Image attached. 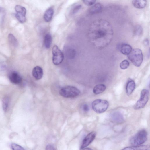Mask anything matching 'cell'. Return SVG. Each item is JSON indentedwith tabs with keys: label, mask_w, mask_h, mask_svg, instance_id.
Returning <instances> with one entry per match:
<instances>
[{
	"label": "cell",
	"mask_w": 150,
	"mask_h": 150,
	"mask_svg": "<svg viewBox=\"0 0 150 150\" xmlns=\"http://www.w3.org/2000/svg\"><path fill=\"white\" fill-rule=\"evenodd\" d=\"M90 30L95 38L110 37L113 34L111 24L107 21L102 19L93 22L91 25Z\"/></svg>",
	"instance_id": "6da1fadb"
},
{
	"label": "cell",
	"mask_w": 150,
	"mask_h": 150,
	"mask_svg": "<svg viewBox=\"0 0 150 150\" xmlns=\"http://www.w3.org/2000/svg\"><path fill=\"white\" fill-rule=\"evenodd\" d=\"M128 57L133 64L137 67L141 65L143 60L142 52L141 50L138 48L132 50L128 55Z\"/></svg>",
	"instance_id": "7a4b0ae2"
},
{
	"label": "cell",
	"mask_w": 150,
	"mask_h": 150,
	"mask_svg": "<svg viewBox=\"0 0 150 150\" xmlns=\"http://www.w3.org/2000/svg\"><path fill=\"white\" fill-rule=\"evenodd\" d=\"M80 93V91L78 89L72 86L63 87L59 91V93L61 96L66 98L76 97L79 96Z\"/></svg>",
	"instance_id": "3957f363"
},
{
	"label": "cell",
	"mask_w": 150,
	"mask_h": 150,
	"mask_svg": "<svg viewBox=\"0 0 150 150\" xmlns=\"http://www.w3.org/2000/svg\"><path fill=\"white\" fill-rule=\"evenodd\" d=\"M147 138V133L145 130L139 131L130 140V143L133 146L140 145L145 142Z\"/></svg>",
	"instance_id": "277c9868"
},
{
	"label": "cell",
	"mask_w": 150,
	"mask_h": 150,
	"mask_svg": "<svg viewBox=\"0 0 150 150\" xmlns=\"http://www.w3.org/2000/svg\"><path fill=\"white\" fill-rule=\"evenodd\" d=\"M109 105V103L107 101L100 99L94 100L92 104L93 110L98 114L102 113L105 112Z\"/></svg>",
	"instance_id": "5b68a950"
},
{
	"label": "cell",
	"mask_w": 150,
	"mask_h": 150,
	"mask_svg": "<svg viewBox=\"0 0 150 150\" xmlns=\"http://www.w3.org/2000/svg\"><path fill=\"white\" fill-rule=\"evenodd\" d=\"M149 98V91L146 89H143L141 93L140 99L135 105L134 108L135 110H138L143 108L148 102Z\"/></svg>",
	"instance_id": "8992f818"
},
{
	"label": "cell",
	"mask_w": 150,
	"mask_h": 150,
	"mask_svg": "<svg viewBox=\"0 0 150 150\" xmlns=\"http://www.w3.org/2000/svg\"><path fill=\"white\" fill-rule=\"evenodd\" d=\"M52 53L53 63L56 65H60L63 62L64 59L63 53L57 46H54L53 47Z\"/></svg>",
	"instance_id": "52a82bcc"
},
{
	"label": "cell",
	"mask_w": 150,
	"mask_h": 150,
	"mask_svg": "<svg viewBox=\"0 0 150 150\" xmlns=\"http://www.w3.org/2000/svg\"><path fill=\"white\" fill-rule=\"evenodd\" d=\"M96 135V133L94 131L88 134L83 140L80 149H83L89 145L95 139Z\"/></svg>",
	"instance_id": "ba28073f"
},
{
	"label": "cell",
	"mask_w": 150,
	"mask_h": 150,
	"mask_svg": "<svg viewBox=\"0 0 150 150\" xmlns=\"http://www.w3.org/2000/svg\"><path fill=\"white\" fill-rule=\"evenodd\" d=\"M9 79L11 83L15 85L20 84L22 81V78L20 75L14 71L10 74Z\"/></svg>",
	"instance_id": "9c48e42d"
},
{
	"label": "cell",
	"mask_w": 150,
	"mask_h": 150,
	"mask_svg": "<svg viewBox=\"0 0 150 150\" xmlns=\"http://www.w3.org/2000/svg\"><path fill=\"white\" fill-rule=\"evenodd\" d=\"M110 118L113 122L117 123H121L124 120L123 115L120 112H117L112 113L110 115Z\"/></svg>",
	"instance_id": "30bf717a"
},
{
	"label": "cell",
	"mask_w": 150,
	"mask_h": 150,
	"mask_svg": "<svg viewBox=\"0 0 150 150\" xmlns=\"http://www.w3.org/2000/svg\"><path fill=\"white\" fill-rule=\"evenodd\" d=\"M103 9V6L102 4L98 3L93 5L89 10V12L91 15L98 14L101 13Z\"/></svg>",
	"instance_id": "8fae6325"
},
{
	"label": "cell",
	"mask_w": 150,
	"mask_h": 150,
	"mask_svg": "<svg viewBox=\"0 0 150 150\" xmlns=\"http://www.w3.org/2000/svg\"><path fill=\"white\" fill-rule=\"evenodd\" d=\"M32 74L36 80L42 79L43 75V71L42 68L39 66L35 67L33 70Z\"/></svg>",
	"instance_id": "7c38bea8"
},
{
	"label": "cell",
	"mask_w": 150,
	"mask_h": 150,
	"mask_svg": "<svg viewBox=\"0 0 150 150\" xmlns=\"http://www.w3.org/2000/svg\"><path fill=\"white\" fill-rule=\"evenodd\" d=\"M132 3L135 8L141 9L146 7L147 2V0H133Z\"/></svg>",
	"instance_id": "4fadbf2b"
},
{
	"label": "cell",
	"mask_w": 150,
	"mask_h": 150,
	"mask_svg": "<svg viewBox=\"0 0 150 150\" xmlns=\"http://www.w3.org/2000/svg\"><path fill=\"white\" fill-rule=\"evenodd\" d=\"M54 13V9L52 8H50L47 9L44 15V19L45 21L47 22H50L52 19Z\"/></svg>",
	"instance_id": "5bb4252c"
},
{
	"label": "cell",
	"mask_w": 150,
	"mask_h": 150,
	"mask_svg": "<svg viewBox=\"0 0 150 150\" xmlns=\"http://www.w3.org/2000/svg\"><path fill=\"white\" fill-rule=\"evenodd\" d=\"M135 87V84L134 81L131 80L128 81L126 87V93L128 96H130L132 93Z\"/></svg>",
	"instance_id": "9a60e30c"
},
{
	"label": "cell",
	"mask_w": 150,
	"mask_h": 150,
	"mask_svg": "<svg viewBox=\"0 0 150 150\" xmlns=\"http://www.w3.org/2000/svg\"><path fill=\"white\" fill-rule=\"evenodd\" d=\"M132 50L131 46L126 44H122L120 48L121 52L125 55L128 56L131 52Z\"/></svg>",
	"instance_id": "2e32d148"
},
{
	"label": "cell",
	"mask_w": 150,
	"mask_h": 150,
	"mask_svg": "<svg viewBox=\"0 0 150 150\" xmlns=\"http://www.w3.org/2000/svg\"><path fill=\"white\" fill-rule=\"evenodd\" d=\"M106 89V86L104 84H100L95 86L93 90V93L98 95L104 92Z\"/></svg>",
	"instance_id": "e0dca14e"
},
{
	"label": "cell",
	"mask_w": 150,
	"mask_h": 150,
	"mask_svg": "<svg viewBox=\"0 0 150 150\" xmlns=\"http://www.w3.org/2000/svg\"><path fill=\"white\" fill-rule=\"evenodd\" d=\"M149 145L133 146L131 147H127L122 149V150H146L150 149Z\"/></svg>",
	"instance_id": "ac0fdd59"
},
{
	"label": "cell",
	"mask_w": 150,
	"mask_h": 150,
	"mask_svg": "<svg viewBox=\"0 0 150 150\" xmlns=\"http://www.w3.org/2000/svg\"><path fill=\"white\" fill-rule=\"evenodd\" d=\"M52 40V37L50 34H47L45 36L44 39V44L46 49H48L50 47Z\"/></svg>",
	"instance_id": "d6986e66"
},
{
	"label": "cell",
	"mask_w": 150,
	"mask_h": 150,
	"mask_svg": "<svg viewBox=\"0 0 150 150\" xmlns=\"http://www.w3.org/2000/svg\"><path fill=\"white\" fill-rule=\"evenodd\" d=\"M26 13L18 12H17L15 16L18 21L21 23H24L26 21Z\"/></svg>",
	"instance_id": "ffe728a7"
},
{
	"label": "cell",
	"mask_w": 150,
	"mask_h": 150,
	"mask_svg": "<svg viewBox=\"0 0 150 150\" xmlns=\"http://www.w3.org/2000/svg\"><path fill=\"white\" fill-rule=\"evenodd\" d=\"M8 39L10 43L14 46L17 47L18 45V42L17 39L12 34H9Z\"/></svg>",
	"instance_id": "44dd1931"
},
{
	"label": "cell",
	"mask_w": 150,
	"mask_h": 150,
	"mask_svg": "<svg viewBox=\"0 0 150 150\" xmlns=\"http://www.w3.org/2000/svg\"><path fill=\"white\" fill-rule=\"evenodd\" d=\"M9 101V98L7 97H5L3 99L2 103L3 108L5 112H6L7 110Z\"/></svg>",
	"instance_id": "7402d4cb"
},
{
	"label": "cell",
	"mask_w": 150,
	"mask_h": 150,
	"mask_svg": "<svg viewBox=\"0 0 150 150\" xmlns=\"http://www.w3.org/2000/svg\"><path fill=\"white\" fill-rule=\"evenodd\" d=\"M130 63L128 61L126 60L122 61L120 64V66L122 69H127L129 66Z\"/></svg>",
	"instance_id": "603a6c76"
},
{
	"label": "cell",
	"mask_w": 150,
	"mask_h": 150,
	"mask_svg": "<svg viewBox=\"0 0 150 150\" xmlns=\"http://www.w3.org/2000/svg\"><path fill=\"white\" fill-rule=\"evenodd\" d=\"M10 146L11 149L13 150H23L24 149L22 147L15 143H11Z\"/></svg>",
	"instance_id": "cb8c5ba5"
},
{
	"label": "cell",
	"mask_w": 150,
	"mask_h": 150,
	"mask_svg": "<svg viewBox=\"0 0 150 150\" xmlns=\"http://www.w3.org/2000/svg\"><path fill=\"white\" fill-rule=\"evenodd\" d=\"M84 3L88 6L93 5L96 3L97 0H83Z\"/></svg>",
	"instance_id": "d4e9b609"
},
{
	"label": "cell",
	"mask_w": 150,
	"mask_h": 150,
	"mask_svg": "<svg viewBox=\"0 0 150 150\" xmlns=\"http://www.w3.org/2000/svg\"><path fill=\"white\" fill-rule=\"evenodd\" d=\"M81 5H77L75 6L72 9L71 11V14L73 15L76 13L81 8Z\"/></svg>",
	"instance_id": "484cf974"
},
{
	"label": "cell",
	"mask_w": 150,
	"mask_h": 150,
	"mask_svg": "<svg viewBox=\"0 0 150 150\" xmlns=\"http://www.w3.org/2000/svg\"><path fill=\"white\" fill-rule=\"evenodd\" d=\"M135 30L136 33L140 34L142 32V28L140 26L138 25L136 26Z\"/></svg>",
	"instance_id": "4316f807"
},
{
	"label": "cell",
	"mask_w": 150,
	"mask_h": 150,
	"mask_svg": "<svg viewBox=\"0 0 150 150\" xmlns=\"http://www.w3.org/2000/svg\"><path fill=\"white\" fill-rule=\"evenodd\" d=\"M83 110L85 112H88L89 111V108L87 104H84L83 106Z\"/></svg>",
	"instance_id": "83f0119b"
},
{
	"label": "cell",
	"mask_w": 150,
	"mask_h": 150,
	"mask_svg": "<svg viewBox=\"0 0 150 150\" xmlns=\"http://www.w3.org/2000/svg\"><path fill=\"white\" fill-rule=\"evenodd\" d=\"M55 149L54 146L52 145H47L46 149V150H54Z\"/></svg>",
	"instance_id": "f1b7e54d"
},
{
	"label": "cell",
	"mask_w": 150,
	"mask_h": 150,
	"mask_svg": "<svg viewBox=\"0 0 150 150\" xmlns=\"http://www.w3.org/2000/svg\"><path fill=\"white\" fill-rule=\"evenodd\" d=\"M144 44L146 46H148L149 44V42L147 39L145 40L144 42Z\"/></svg>",
	"instance_id": "f546056e"
},
{
	"label": "cell",
	"mask_w": 150,
	"mask_h": 150,
	"mask_svg": "<svg viewBox=\"0 0 150 150\" xmlns=\"http://www.w3.org/2000/svg\"><path fill=\"white\" fill-rule=\"evenodd\" d=\"M92 149L88 148H84L83 149H85V150H90V149Z\"/></svg>",
	"instance_id": "4dcf8cb0"
},
{
	"label": "cell",
	"mask_w": 150,
	"mask_h": 150,
	"mask_svg": "<svg viewBox=\"0 0 150 150\" xmlns=\"http://www.w3.org/2000/svg\"><path fill=\"white\" fill-rule=\"evenodd\" d=\"M3 10V9L2 8L0 7V12H1V11H2Z\"/></svg>",
	"instance_id": "1f68e13d"
}]
</instances>
